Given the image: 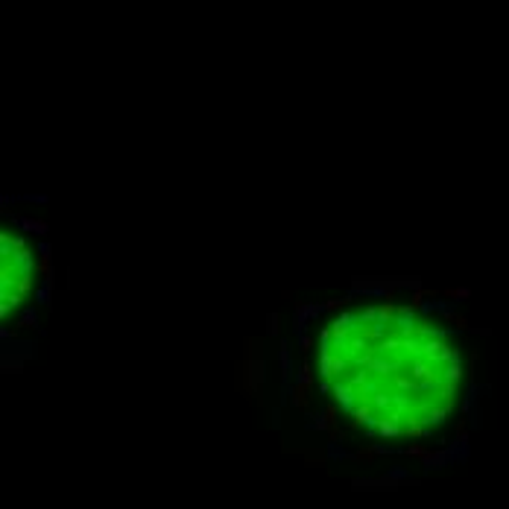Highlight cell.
Here are the masks:
<instances>
[{
	"label": "cell",
	"mask_w": 509,
	"mask_h": 509,
	"mask_svg": "<svg viewBox=\"0 0 509 509\" xmlns=\"http://www.w3.org/2000/svg\"><path fill=\"white\" fill-rule=\"evenodd\" d=\"M246 395H257L260 392V383H263V360L260 354H254L257 349V340L246 343Z\"/></svg>",
	"instance_id": "cell-1"
},
{
	"label": "cell",
	"mask_w": 509,
	"mask_h": 509,
	"mask_svg": "<svg viewBox=\"0 0 509 509\" xmlns=\"http://www.w3.org/2000/svg\"><path fill=\"white\" fill-rule=\"evenodd\" d=\"M12 223L18 225V228H24V231H30V234H38V237H44V234L50 231V225L44 223V220H30V217H12Z\"/></svg>",
	"instance_id": "cell-2"
},
{
	"label": "cell",
	"mask_w": 509,
	"mask_h": 509,
	"mask_svg": "<svg viewBox=\"0 0 509 509\" xmlns=\"http://www.w3.org/2000/svg\"><path fill=\"white\" fill-rule=\"evenodd\" d=\"M290 401H293V407H299V410H307L310 407V386H305V383H293V392H290Z\"/></svg>",
	"instance_id": "cell-3"
},
{
	"label": "cell",
	"mask_w": 509,
	"mask_h": 509,
	"mask_svg": "<svg viewBox=\"0 0 509 509\" xmlns=\"http://www.w3.org/2000/svg\"><path fill=\"white\" fill-rule=\"evenodd\" d=\"M383 477L389 480V483H392L395 489H398V483H404V480H410V483H413V477H410V471H404V468H389V471H386Z\"/></svg>",
	"instance_id": "cell-4"
},
{
	"label": "cell",
	"mask_w": 509,
	"mask_h": 509,
	"mask_svg": "<svg viewBox=\"0 0 509 509\" xmlns=\"http://www.w3.org/2000/svg\"><path fill=\"white\" fill-rule=\"evenodd\" d=\"M299 383H305V386H313V369H310V363L305 360V363H299V378H296Z\"/></svg>",
	"instance_id": "cell-5"
},
{
	"label": "cell",
	"mask_w": 509,
	"mask_h": 509,
	"mask_svg": "<svg viewBox=\"0 0 509 509\" xmlns=\"http://www.w3.org/2000/svg\"><path fill=\"white\" fill-rule=\"evenodd\" d=\"M378 454H381V451H378V445H366V448H360V451L354 454V459H360V462H372Z\"/></svg>",
	"instance_id": "cell-6"
},
{
	"label": "cell",
	"mask_w": 509,
	"mask_h": 509,
	"mask_svg": "<svg viewBox=\"0 0 509 509\" xmlns=\"http://www.w3.org/2000/svg\"><path fill=\"white\" fill-rule=\"evenodd\" d=\"M50 293H53V284L44 281V284L35 290V302H38V305H50Z\"/></svg>",
	"instance_id": "cell-7"
},
{
	"label": "cell",
	"mask_w": 509,
	"mask_h": 509,
	"mask_svg": "<svg viewBox=\"0 0 509 509\" xmlns=\"http://www.w3.org/2000/svg\"><path fill=\"white\" fill-rule=\"evenodd\" d=\"M38 325V316H35V307H27L21 313V328H35Z\"/></svg>",
	"instance_id": "cell-8"
},
{
	"label": "cell",
	"mask_w": 509,
	"mask_h": 509,
	"mask_svg": "<svg viewBox=\"0 0 509 509\" xmlns=\"http://www.w3.org/2000/svg\"><path fill=\"white\" fill-rule=\"evenodd\" d=\"M328 457H331V459H346L349 454L343 451V445H340V442H334V439H331V442H328Z\"/></svg>",
	"instance_id": "cell-9"
},
{
	"label": "cell",
	"mask_w": 509,
	"mask_h": 509,
	"mask_svg": "<svg viewBox=\"0 0 509 509\" xmlns=\"http://www.w3.org/2000/svg\"><path fill=\"white\" fill-rule=\"evenodd\" d=\"M38 272L44 275V281H47V284H56V278H53V266H50V260H41V263H38Z\"/></svg>",
	"instance_id": "cell-10"
},
{
	"label": "cell",
	"mask_w": 509,
	"mask_h": 509,
	"mask_svg": "<svg viewBox=\"0 0 509 509\" xmlns=\"http://www.w3.org/2000/svg\"><path fill=\"white\" fill-rule=\"evenodd\" d=\"M307 430H328L325 413H322V415H310V421H307Z\"/></svg>",
	"instance_id": "cell-11"
},
{
	"label": "cell",
	"mask_w": 509,
	"mask_h": 509,
	"mask_svg": "<svg viewBox=\"0 0 509 509\" xmlns=\"http://www.w3.org/2000/svg\"><path fill=\"white\" fill-rule=\"evenodd\" d=\"M404 454H407V457H418V459H421V457H427V448L418 445V442H413V445L404 448Z\"/></svg>",
	"instance_id": "cell-12"
},
{
	"label": "cell",
	"mask_w": 509,
	"mask_h": 509,
	"mask_svg": "<svg viewBox=\"0 0 509 509\" xmlns=\"http://www.w3.org/2000/svg\"><path fill=\"white\" fill-rule=\"evenodd\" d=\"M24 199V202H38V205H47V196L44 193H24V196H15V202Z\"/></svg>",
	"instance_id": "cell-13"
},
{
	"label": "cell",
	"mask_w": 509,
	"mask_h": 509,
	"mask_svg": "<svg viewBox=\"0 0 509 509\" xmlns=\"http://www.w3.org/2000/svg\"><path fill=\"white\" fill-rule=\"evenodd\" d=\"M266 334L269 337H278V313H269L266 316Z\"/></svg>",
	"instance_id": "cell-14"
},
{
	"label": "cell",
	"mask_w": 509,
	"mask_h": 509,
	"mask_svg": "<svg viewBox=\"0 0 509 509\" xmlns=\"http://www.w3.org/2000/svg\"><path fill=\"white\" fill-rule=\"evenodd\" d=\"M35 249H38V254H41V260H50V252H53V249H50V243H47V240H41Z\"/></svg>",
	"instance_id": "cell-15"
},
{
	"label": "cell",
	"mask_w": 509,
	"mask_h": 509,
	"mask_svg": "<svg viewBox=\"0 0 509 509\" xmlns=\"http://www.w3.org/2000/svg\"><path fill=\"white\" fill-rule=\"evenodd\" d=\"M325 310H328V307H325V305H307V316H310V319H316V316H322V313H325Z\"/></svg>",
	"instance_id": "cell-16"
},
{
	"label": "cell",
	"mask_w": 509,
	"mask_h": 509,
	"mask_svg": "<svg viewBox=\"0 0 509 509\" xmlns=\"http://www.w3.org/2000/svg\"><path fill=\"white\" fill-rule=\"evenodd\" d=\"M448 299H468V290H448Z\"/></svg>",
	"instance_id": "cell-17"
},
{
	"label": "cell",
	"mask_w": 509,
	"mask_h": 509,
	"mask_svg": "<svg viewBox=\"0 0 509 509\" xmlns=\"http://www.w3.org/2000/svg\"><path fill=\"white\" fill-rule=\"evenodd\" d=\"M299 346H302V351H310V346H313V340L305 334V337H299Z\"/></svg>",
	"instance_id": "cell-18"
}]
</instances>
